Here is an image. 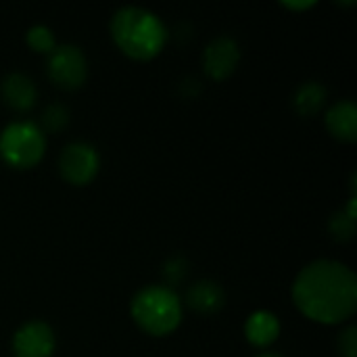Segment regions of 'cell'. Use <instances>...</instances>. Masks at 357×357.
Instances as JSON below:
<instances>
[{"instance_id": "1", "label": "cell", "mask_w": 357, "mask_h": 357, "mask_svg": "<svg viewBox=\"0 0 357 357\" xmlns=\"http://www.w3.org/2000/svg\"><path fill=\"white\" fill-rule=\"evenodd\" d=\"M291 297L307 320L335 326L356 314L357 276L341 261L318 259L297 274Z\"/></svg>"}, {"instance_id": "2", "label": "cell", "mask_w": 357, "mask_h": 357, "mask_svg": "<svg viewBox=\"0 0 357 357\" xmlns=\"http://www.w3.org/2000/svg\"><path fill=\"white\" fill-rule=\"evenodd\" d=\"M115 46L134 61H151L167 44L169 31L163 19L144 6H121L109 21Z\"/></svg>"}, {"instance_id": "3", "label": "cell", "mask_w": 357, "mask_h": 357, "mask_svg": "<svg viewBox=\"0 0 357 357\" xmlns=\"http://www.w3.org/2000/svg\"><path fill=\"white\" fill-rule=\"evenodd\" d=\"M136 326L151 337L172 335L184 316L180 295L165 284H149L140 289L130 303Z\"/></svg>"}, {"instance_id": "4", "label": "cell", "mask_w": 357, "mask_h": 357, "mask_svg": "<svg viewBox=\"0 0 357 357\" xmlns=\"http://www.w3.org/2000/svg\"><path fill=\"white\" fill-rule=\"evenodd\" d=\"M46 153V134L36 121L17 119L0 132V159L13 169L36 167Z\"/></svg>"}, {"instance_id": "5", "label": "cell", "mask_w": 357, "mask_h": 357, "mask_svg": "<svg viewBox=\"0 0 357 357\" xmlns=\"http://www.w3.org/2000/svg\"><path fill=\"white\" fill-rule=\"evenodd\" d=\"M46 71L56 88L77 90L88 77V59L75 44H56V48L48 54Z\"/></svg>"}, {"instance_id": "6", "label": "cell", "mask_w": 357, "mask_h": 357, "mask_svg": "<svg viewBox=\"0 0 357 357\" xmlns=\"http://www.w3.org/2000/svg\"><path fill=\"white\" fill-rule=\"evenodd\" d=\"M100 169V155L90 142H69L59 155V172L65 182L73 186L90 184Z\"/></svg>"}, {"instance_id": "7", "label": "cell", "mask_w": 357, "mask_h": 357, "mask_svg": "<svg viewBox=\"0 0 357 357\" xmlns=\"http://www.w3.org/2000/svg\"><path fill=\"white\" fill-rule=\"evenodd\" d=\"M56 349L54 331L42 320H29L13 335L15 357H52Z\"/></svg>"}, {"instance_id": "8", "label": "cell", "mask_w": 357, "mask_h": 357, "mask_svg": "<svg viewBox=\"0 0 357 357\" xmlns=\"http://www.w3.org/2000/svg\"><path fill=\"white\" fill-rule=\"evenodd\" d=\"M238 61H241V46L232 36L213 38L205 46L203 56H201L205 73L215 82H222V79L230 77L236 71Z\"/></svg>"}, {"instance_id": "9", "label": "cell", "mask_w": 357, "mask_h": 357, "mask_svg": "<svg viewBox=\"0 0 357 357\" xmlns=\"http://www.w3.org/2000/svg\"><path fill=\"white\" fill-rule=\"evenodd\" d=\"M0 96H2L6 107H10L13 111L25 113V111L36 107L38 88H36V82L27 73L13 71V73L2 77V82H0Z\"/></svg>"}, {"instance_id": "10", "label": "cell", "mask_w": 357, "mask_h": 357, "mask_svg": "<svg viewBox=\"0 0 357 357\" xmlns=\"http://www.w3.org/2000/svg\"><path fill=\"white\" fill-rule=\"evenodd\" d=\"M326 130L333 138L341 142H356L357 140V107L351 98L337 100L324 113Z\"/></svg>"}, {"instance_id": "11", "label": "cell", "mask_w": 357, "mask_h": 357, "mask_svg": "<svg viewBox=\"0 0 357 357\" xmlns=\"http://www.w3.org/2000/svg\"><path fill=\"white\" fill-rule=\"evenodd\" d=\"M280 328H282L280 320H278V316L274 312L257 310L245 322V337L253 347L266 349V347H270V345H274L278 341Z\"/></svg>"}, {"instance_id": "12", "label": "cell", "mask_w": 357, "mask_h": 357, "mask_svg": "<svg viewBox=\"0 0 357 357\" xmlns=\"http://www.w3.org/2000/svg\"><path fill=\"white\" fill-rule=\"evenodd\" d=\"M186 303L197 314L213 316L226 305V291L215 280H197L186 293Z\"/></svg>"}, {"instance_id": "13", "label": "cell", "mask_w": 357, "mask_h": 357, "mask_svg": "<svg viewBox=\"0 0 357 357\" xmlns=\"http://www.w3.org/2000/svg\"><path fill=\"white\" fill-rule=\"evenodd\" d=\"M328 100V90L322 82L316 79H307L303 82L295 94H293V107L301 117H314L318 115Z\"/></svg>"}, {"instance_id": "14", "label": "cell", "mask_w": 357, "mask_h": 357, "mask_svg": "<svg viewBox=\"0 0 357 357\" xmlns=\"http://www.w3.org/2000/svg\"><path fill=\"white\" fill-rule=\"evenodd\" d=\"M25 42H27V46H29L33 52H38V54H46V56L56 48L54 31H52L48 25H42V23L31 25V27L27 29V33H25Z\"/></svg>"}, {"instance_id": "15", "label": "cell", "mask_w": 357, "mask_h": 357, "mask_svg": "<svg viewBox=\"0 0 357 357\" xmlns=\"http://www.w3.org/2000/svg\"><path fill=\"white\" fill-rule=\"evenodd\" d=\"M71 121V113L65 105L61 102H50L44 107L42 117H40V128L42 132H63Z\"/></svg>"}, {"instance_id": "16", "label": "cell", "mask_w": 357, "mask_h": 357, "mask_svg": "<svg viewBox=\"0 0 357 357\" xmlns=\"http://www.w3.org/2000/svg\"><path fill=\"white\" fill-rule=\"evenodd\" d=\"M328 230H331V234H333V238H335V241H339V243H347V241H351V238H354V234H356V220H354V218H349V215L341 209V211H337V213L331 218V222H328Z\"/></svg>"}, {"instance_id": "17", "label": "cell", "mask_w": 357, "mask_h": 357, "mask_svg": "<svg viewBox=\"0 0 357 357\" xmlns=\"http://www.w3.org/2000/svg\"><path fill=\"white\" fill-rule=\"evenodd\" d=\"M186 276H188V261L182 255H174V257H169L163 264V280H165V287L174 289L176 284L184 282Z\"/></svg>"}, {"instance_id": "18", "label": "cell", "mask_w": 357, "mask_h": 357, "mask_svg": "<svg viewBox=\"0 0 357 357\" xmlns=\"http://www.w3.org/2000/svg\"><path fill=\"white\" fill-rule=\"evenodd\" d=\"M337 347L341 357H357V328L356 326H347L339 339H337Z\"/></svg>"}, {"instance_id": "19", "label": "cell", "mask_w": 357, "mask_h": 357, "mask_svg": "<svg viewBox=\"0 0 357 357\" xmlns=\"http://www.w3.org/2000/svg\"><path fill=\"white\" fill-rule=\"evenodd\" d=\"M284 8H289V10H307V8H312V6H316V0H303V2H280Z\"/></svg>"}, {"instance_id": "20", "label": "cell", "mask_w": 357, "mask_h": 357, "mask_svg": "<svg viewBox=\"0 0 357 357\" xmlns=\"http://www.w3.org/2000/svg\"><path fill=\"white\" fill-rule=\"evenodd\" d=\"M255 357H282V356H278V354H274V351H264V354H259V356H255Z\"/></svg>"}]
</instances>
